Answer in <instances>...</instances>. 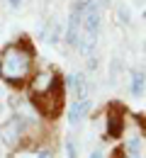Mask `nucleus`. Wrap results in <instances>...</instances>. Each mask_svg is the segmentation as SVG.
<instances>
[{"label":"nucleus","instance_id":"nucleus-8","mask_svg":"<svg viewBox=\"0 0 146 158\" xmlns=\"http://www.w3.org/2000/svg\"><path fill=\"white\" fill-rule=\"evenodd\" d=\"M144 93H146V71L136 68L129 76V95L131 98H144Z\"/></svg>","mask_w":146,"mask_h":158},{"label":"nucleus","instance_id":"nucleus-14","mask_svg":"<svg viewBox=\"0 0 146 158\" xmlns=\"http://www.w3.org/2000/svg\"><path fill=\"white\" fill-rule=\"evenodd\" d=\"M22 2H24V0H7L10 10H20V7H22Z\"/></svg>","mask_w":146,"mask_h":158},{"label":"nucleus","instance_id":"nucleus-4","mask_svg":"<svg viewBox=\"0 0 146 158\" xmlns=\"http://www.w3.org/2000/svg\"><path fill=\"white\" fill-rule=\"evenodd\" d=\"M29 102H32V107H34V112H37L39 117L46 119V122H51V119H56L61 114L63 105H66V85L61 83V85H56L51 93H46L42 98H34V100H29Z\"/></svg>","mask_w":146,"mask_h":158},{"label":"nucleus","instance_id":"nucleus-19","mask_svg":"<svg viewBox=\"0 0 146 158\" xmlns=\"http://www.w3.org/2000/svg\"><path fill=\"white\" fill-rule=\"evenodd\" d=\"M136 2H146V0H136Z\"/></svg>","mask_w":146,"mask_h":158},{"label":"nucleus","instance_id":"nucleus-15","mask_svg":"<svg viewBox=\"0 0 146 158\" xmlns=\"http://www.w3.org/2000/svg\"><path fill=\"white\" fill-rule=\"evenodd\" d=\"M98 7L100 10H110L112 7V0H98Z\"/></svg>","mask_w":146,"mask_h":158},{"label":"nucleus","instance_id":"nucleus-7","mask_svg":"<svg viewBox=\"0 0 146 158\" xmlns=\"http://www.w3.org/2000/svg\"><path fill=\"white\" fill-rule=\"evenodd\" d=\"M63 85H66V90L73 93V100H85L90 95V83L85 78V73H78V71L68 73L63 78Z\"/></svg>","mask_w":146,"mask_h":158},{"label":"nucleus","instance_id":"nucleus-6","mask_svg":"<svg viewBox=\"0 0 146 158\" xmlns=\"http://www.w3.org/2000/svg\"><path fill=\"white\" fill-rule=\"evenodd\" d=\"M93 114V100L85 98V100H73L68 112H66V122L68 127H81L85 119Z\"/></svg>","mask_w":146,"mask_h":158},{"label":"nucleus","instance_id":"nucleus-16","mask_svg":"<svg viewBox=\"0 0 146 158\" xmlns=\"http://www.w3.org/2000/svg\"><path fill=\"white\" fill-rule=\"evenodd\" d=\"M88 158H107V156H105L100 148H95V151H90V156H88Z\"/></svg>","mask_w":146,"mask_h":158},{"label":"nucleus","instance_id":"nucleus-20","mask_svg":"<svg viewBox=\"0 0 146 158\" xmlns=\"http://www.w3.org/2000/svg\"><path fill=\"white\" fill-rule=\"evenodd\" d=\"M7 158H12V156H7Z\"/></svg>","mask_w":146,"mask_h":158},{"label":"nucleus","instance_id":"nucleus-10","mask_svg":"<svg viewBox=\"0 0 146 158\" xmlns=\"http://www.w3.org/2000/svg\"><path fill=\"white\" fill-rule=\"evenodd\" d=\"M63 32H66V24L63 22H49V32H46V44L49 46H59L63 41Z\"/></svg>","mask_w":146,"mask_h":158},{"label":"nucleus","instance_id":"nucleus-12","mask_svg":"<svg viewBox=\"0 0 146 158\" xmlns=\"http://www.w3.org/2000/svg\"><path fill=\"white\" fill-rule=\"evenodd\" d=\"M63 148H66V156H68V158H78V143H76V139H73V136H66Z\"/></svg>","mask_w":146,"mask_h":158},{"label":"nucleus","instance_id":"nucleus-11","mask_svg":"<svg viewBox=\"0 0 146 158\" xmlns=\"http://www.w3.org/2000/svg\"><path fill=\"white\" fill-rule=\"evenodd\" d=\"M115 22L119 27H129L131 24V10H129V5H124V2L115 5Z\"/></svg>","mask_w":146,"mask_h":158},{"label":"nucleus","instance_id":"nucleus-3","mask_svg":"<svg viewBox=\"0 0 146 158\" xmlns=\"http://www.w3.org/2000/svg\"><path fill=\"white\" fill-rule=\"evenodd\" d=\"M100 122H102V141H112V139L124 136L127 122H129V112L124 110L122 102H110L100 112Z\"/></svg>","mask_w":146,"mask_h":158},{"label":"nucleus","instance_id":"nucleus-13","mask_svg":"<svg viewBox=\"0 0 146 158\" xmlns=\"http://www.w3.org/2000/svg\"><path fill=\"white\" fill-rule=\"evenodd\" d=\"M88 71H98V54L88 56Z\"/></svg>","mask_w":146,"mask_h":158},{"label":"nucleus","instance_id":"nucleus-18","mask_svg":"<svg viewBox=\"0 0 146 158\" xmlns=\"http://www.w3.org/2000/svg\"><path fill=\"white\" fill-rule=\"evenodd\" d=\"M144 54H146V41H144Z\"/></svg>","mask_w":146,"mask_h":158},{"label":"nucleus","instance_id":"nucleus-2","mask_svg":"<svg viewBox=\"0 0 146 158\" xmlns=\"http://www.w3.org/2000/svg\"><path fill=\"white\" fill-rule=\"evenodd\" d=\"M61 83H63V78L56 66H37V71L32 73V78L24 85V93H27L29 100H34V98H42L46 93H51Z\"/></svg>","mask_w":146,"mask_h":158},{"label":"nucleus","instance_id":"nucleus-9","mask_svg":"<svg viewBox=\"0 0 146 158\" xmlns=\"http://www.w3.org/2000/svg\"><path fill=\"white\" fill-rule=\"evenodd\" d=\"M95 49H98V39H95V37H90V34H83V32H81L78 44H76V51H78L83 59H88V56H93V54H95Z\"/></svg>","mask_w":146,"mask_h":158},{"label":"nucleus","instance_id":"nucleus-1","mask_svg":"<svg viewBox=\"0 0 146 158\" xmlns=\"http://www.w3.org/2000/svg\"><path fill=\"white\" fill-rule=\"evenodd\" d=\"M34 71L37 49L29 37H20L0 49V83H5L10 90H24Z\"/></svg>","mask_w":146,"mask_h":158},{"label":"nucleus","instance_id":"nucleus-5","mask_svg":"<svg viewBox=\"0 0 146 158\" xmlns=\"http://www.w3.org/2000/svg\"><path fill=\"white\" fill-rule=\"evenodd\" d=\"M81 32H83V12L76 7V2L71 5V10H68V17H66V32H63V44L68 46V49H76V44H78V37H81Z\"/></svg>","mask_w":146,"mask_h":158},{"label":"nucleus","instance_id":"nucleus-17","mask_svg":"<svg viewBox=\"0 0 146 158\" xmlns=\"http://www.w3.org/2000/svg\"><path fill=\"white\" fill-rule=\"evenodd\" d=\"M141 20H144V22H146V7H144V12H141Z\"/></svg>","mask_w":146,"mask_h":158}]
</instances>
